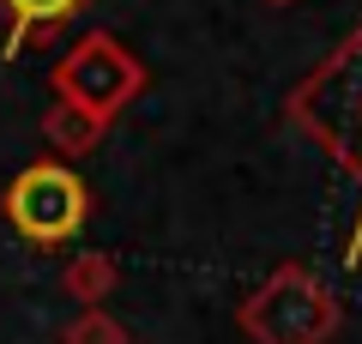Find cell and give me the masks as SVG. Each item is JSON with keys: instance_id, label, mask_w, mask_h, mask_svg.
Segmentation results:
<instances>
[{"instance_id": "1", "label": "cell", "mask_w": 362, "mask_h": 344, "mask_svg": "<svg viewBox=\"0 0 362 344\" xmlns=\"http://www.w3.org/2000/svg\"><path fill=\"white\" fill-rule=\"evenodd\" d=\"M290 115L332 151V164L344 169V176L356 181V193H362V25L350 30V37L320 61V73L296 91ZM344 254L350 260L362 254V205H356V229H350Z\"/></svg>"}, {"instance_id": "2", "label": "cell", "mask_w": 362, "mask_h": 344, "mask_svg": "<svg viewBox=\"0 0 362 344\" xmlns=\"http://www.w3.org/2000/svg\"><path fill=\"white\" fill-rule=\"evenodd\" d=\"M0 205H6V224H13L25 242L61 248V242H73L78 229H85L90 193L66 164H30V169L13 176V188H6Z\"/></svg>"}, {"instance_id": "3", "label": "cell", "mask_w": 362, "mask_h": 344, "mask_svg": "<svg viewBox=\"0 0 362 344\" xmlns=\"http://www.w3.org/2000/svg\"><path fill=\"white\" fill-rule=\"evenodd\" d=\"M54 85H61L66 109H85V121H103V115H115L121 103L133 97L139 67H133L109 37H85V42H78V49L61 61Z\"/></svg>"}, {"instance_id": "4", "label": "cell", "mask_w": 362, "mask_h": 344, "mask_svg": "<svg viewBox=\"0 0 362 344\" xmlns=\"http://www.w3.org/2000/svg\"><path fill=\"white\" fill-rule=\"evenodd\" d=\"M78 6H85V0H0V13H6V25H13V37H6V55H18L30 37H49V30H54V25H66Z\"/></svg>"}, {"instance_id": "5", "label": "cell", "mask_w": 362, "mask_h": 344, "mask_svg": "<svg viewBox=\"0 0 362 344\" xmlns=\"http://www.w3.org/2000/svg\"><path fill=\"white\" fill-rule=\"evenodd\" d=\"M66 344H121V332L109 326L103 314H85V320H78L73 332H66Z\"/></svg>"}, {"instance_id": "6", "label": "cell", "mask_w": 362, "mask_h": 344, "mask_svg": "<svg viewBox=\"0 0 362 344\" xmlns=\"http://www.w3.org/2000/svg\"><path fill=\"white\" fill-rule=\"evenodd\" d=\"M103 278H109V266H103V260H85V266H73V290H97Z\"/></svg>"}]
</instances>
